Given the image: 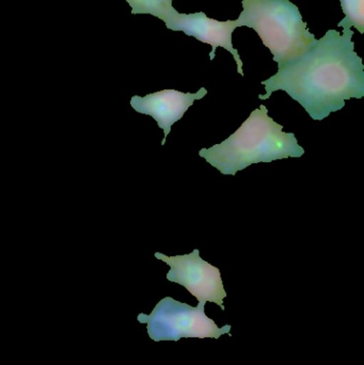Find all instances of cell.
I'll return each mask as SVG.
<instances>
[{
  "mask_svg": "<svg viewBox=\"0 0 364 365\" xmlns=\"http://www.w3.org/2000/svg\"><path fill=\"white\" fill-rule=\"evenodd\" d=\"M132 8V14H150L162 19L165 24L177 12L172 6L173 0H126Z\"/></svg>",
  "mask_w": 364,
  "mask_h": 365,
  "instance_id": "ba28073f",
  "label": "cell"
},
{
  "mask_svg": "<svg viewBox=\"0 0 364 365\" xmlns=\"http://www.w3.org/2000/svg\"><path fill=\"white\" fill-rule=\"evenodd\" d=\"M205 302L198 307L189 306L166 297L156 304L151 314L138 315L140 323L147 324V334L155 342L177 341L182 338L219 339L222 334L231 336V325L218 327L204 312Z\"/></svg>",
  "mask_w": 364,
  "mask_h": 365,
  "instance_id": "277c9868",
  "label": "cell"
},
{
  "mask_svg": "<svg viewBox=\"0 0 364 365\" xmlns=\"http://www.w3.org/2000/svg\"><path fill=\"white\" fill-rule=\"evenodd\" d=\"M207 94L205 88H201L196 93H184L172 89L162 90L147 94L145 98L135 96L130 101V105L137 113L154 118L158 128L164 130L162 145H165L173 124L183 118L194 101L202 100Z\"/></svg>",
  "mask_w": 364,
  "mask_h": 365,
  "instance_id": "52a82bcc",
  "label": "cell"
},
{
  "mask_svg": "<svg viewBox=\"0 0 364 365\" xmlns=\"http://www.w3.org/2000/svg\"><path fill=\"white\" fill-rule=\"evenodd\" d=\"M166 27L173 31H182L188 36H194L202 43L212 46L209 59H215L216 49L222 47L232 53L237 63V72L244 76L243 62L239 57V51L234 48L232 43V34L237 28L236 21H219L209 19L203 12L183 14L175 13Z\"/></svg>",
  "mask_w": 364,
  "mask_h": 365,
  "instance_id": "8992f818",
  "label": "cell"
},
{
  "mask_svg": "<svg viewBox=\"0 0 364 365\" xmlns=\"http://www.w3.org/2000/svg\"><path fill=\"white\" fill-rule=\"evenodd\" d=\"M354 31L331 29L299 57L278 68L277 74L262 81L267 100L274 92L286 91L308 115L322 121L341 110L345 101L364 96V66L355 51Z\"/></svg>",
  "mask_w": 364,
  "mask_h": 365,
  "instance_id": "6da1fadb",
  "label": "cell"
},
{
  "mask_svg": "<svg viewBox=\"0 0 364 365\" xmlns=\"http://www.w3.org/2000/svg\"><path fill=\"white\" fill-rule=\"evenodd\" d=\"M345 17L339 23L343 29H356L364 34V0H340Z\"/></svg>",
  "mask_w": 364,
  "mask_h": 365,
  "instance_id": "9c48e42d",
  "label": "cell"
},
{
  "mask_svg": "<svg viewBox=\"0 0 364 365\" xmlns=\"http://www.w3.org/2000/svg\"><path fill=\"white\" fill-rule=\"evenodd\" d=\"M156 259L170 266L167 279L185 287L199 302H214L224 310V299L227 297L219 268L211 265L200 257V251L175 257H167L156 252Z\"/></svg>",
  "mask_w": 364,
  "mask_h": 365,
  "instance_id": "5b68a950",
  "label": "cell"
},
{
  "mask_svg": "<svg viewBox=\"0 0 364 365\" xmlns=\"http://www.w3.org/2000/svg\"><path fill=\"white\" fill-rule=\"evenodd\" d=\"M282 130L284 125L274 121L269 109L261 105L228 139L201 149L199 155L224 175H235L254 164L301 158L305 149L298 145L294 133Z\"/></svg>",
  "mask_w": 364,
  "mask_h": 365,
  "instance_id": "7a4b0ae2",
  "label": "cell"
},
{
  "mask_svg": "<svg viewBox=\"0 0 364 365\" xmlns=\"http://www.w3.org/2000/svg\"><path fill=\"white\" fill-rule=\"evenodd\" d=\"M237 27L252 28L271 51L278 68L299 57L316 43L298 6L290 0H243Z\"/></svg>",
  "mask_w": 364,
  "mask_h": 365,
  "instance_id": "3957f363",
  "label": "cell"
}]
</instances>
